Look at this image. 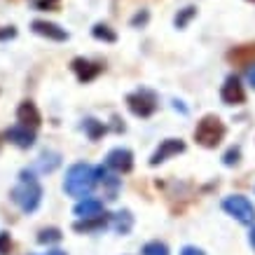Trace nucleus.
I'll list each match as a JSON object with an SVG mask.
<instances>
[{"label":"nucleus","mask_w":255,"mask_h":255,"mask_svg":"<svg viewBox=\"0 0 255 255\" xmlns=\"http://www.w3.org/2000/svg\"><path fill=\"white\" fill-rule=\"evenodd\" d=\"M31 31L42 35V38H49V40H56V42H63V40H68V33L63 31L61 26H56L52 21H33L31 23Z\"/></svg>","instance_id":"obj_10"},{"label":"nucleus","mask_w":255,"mask_h":255,"mask_svg":"<svg viewBox=\"0 0 255 255\" xmlns=\"http://www.w3.org/2000/svg\"><path fill=\"white\" fill-rule=\"evenodd\" d=\"M16 120H19L23 127H31V129L40 127V122H42L40 110L35 108V103H33V101H23L21 106L16 108Z\"/></svg>","instance_id":"obj_11"},{"label":"nucleus","mask_w":255,"mask_h":255,"mask_svg":"<svg viewBox=\"0 0 255 255\" xmlns=\"http://www.w3.org/2000/svg\"><path fill=\"white\" fill-rule=\"evenodd\" d=\"M96 183L106 190V199H117V190H120V178L110 176L108 166H99L96 169Z\"/></svg>","instance_id":"obj_13"},{"label":"nucleus","mask_w":255,"mask_h":255,"mask_svg":"<svg viewBox=\"0 0 255 255\" xmlns=\"http://www.w3.org/2000/svg\"><path fill=\"white\" fill-rule=\"evenodd\" d=\"M246 78H248V82H251V87H253V89H255V63H253V66H251V68L246 70Z\"/></svg>","instance_id":"obj_28"},{"label":"nucleus","mask_w":255,"mask_h":255,"mask_svg":"<svg viewBox=\"0 0 255 255\" xmlns=\"http://www.w3.org/2000/svg\"><path fill=\"white\" fill-rule=\"evenodd\" d=\"M73 70L78 73L80 82H92L101 73V66L99 63H92V61H85V59H75V61H73Z\"/></svg>","instance_id":"obj_14"},{"label":"nucleus","mask_w":255,"mask_h":255,"mask_svg":"<svg viewBox=\"0 0 255 255\" xmlns=\"http://www.w3.org/2000/svg\"><path fill=\"white\" fill-rule=\"evenodd\" d=\"M194 14H197V9H194V7H185L180 14H176V26H178V28H183V26H185V23L190 21Z\"/></svg>","instance_id":"obj_23"},{"label":"nucleus","mask_w":255,"mask_h":255,"mask_svg":"<svg viewBox=\"0 0 255 255\" xmlns=\"http://www.w3.org/2000/svg\"><path fill=\"white\" fill-rule=\"evenodd\" d=\"M239 157H241V150H239V147H232V150H227V152H225V157H223L225 166H234V164L239 162Z\"/></svg>","instance_id":"obj_24"},{"label":"nucleus","mask_w":255,"mask_h":255,"mask_svg":"<svg viewBox=\"0 0 255 255\" xmlns=\"http://www.w3.org/2000/svg\"><path fill=\"white\" fill-rule=\"evenodd\" d=\"M16 31H14V26H7L5 31H0V40H7V38H14Z\"/></svg>","instance_id":"obj_26"},{"label":"nucleus","mask_w":255,"mask_h":255,"mask_svg":"<svg viewBox=\"0 0 255 255\" xmlns=\"http://www.w3.org/2000/svg\"><path fill=\"white\" fill-rule=\"evenodd\" d=\"M40 199H42V187H40L38 178L31 171H21L19 183L12 187V201L23 213H33L40 206Z\"/></svg>","instance_id":"obj_1"},{"label":"nucleus","mask_w":255,"mask_h":255,"mask_svg":"<svg viewBox=\"0 0 255 255\" xmlns=\"http://www.w3.org/2000/svg\"><path fill=\"white\" fill-rule=\"evenodd\" d=\"M0 147H2V138H0Z\"/></svg>","instance_id":"obj_31"},{"label":"nucleus","mask_w":255,"mask_h":255,"mask_svg":"<svg viewBox=\"0 0 255 255\" xmlns=\"http://www.w3.org/2000/svg\"><path fill=\"white\" fill-rule=\"evenodd\" d=\"M248 239H251V246L255 248V227H253V230H251V237H248Z\"/></svg>","instance_id":"obj_29"},{"label":"nucleus","mask_w":255,"mask_h":255,"mask_svg":"<svg viewBox=\"0 0 255 255\" xmlns=\"http://www.w3.org/2000/svg\"><path fill=\"white\" fill-rule=\"evenodd\" d=\"M94 185H96V169H92L89 164H73L63 180V190L70 197H80V199H85L94 190Z\"/></svg>","instance_id":"obj_2"},{"label":"nucleus","mask_w":255,"mask_h":255,"mask_svg":"<svg viewBox=\"0 0 255 255\" xmlns=\"http://www.w3.org/2000/svg\"><path fill=\"white\" fill-rule=\"evenodd\" d=\"M143 255H169V248L162 241H150L143 246Z\"/></svg>","instance_id":"obj_22"},{"label":"nucleus","mask_w":255,"mask_h":255,"mask_svg":"<svg viewBox=\"0 0 255 255\" xmlns=\"http://www.w3.org/2000/svg\"><path fill=\"white\" fill-rule=\"evenodd\" d=\"M220 99H223L225 106H241L246 101V92H244L239 78L230 75V78L225 80L223 89H220Z\"/></svg>","instance_id":"obj_6"},{"label":"nucleus","mask_w":255,"mask_h":255,"mask_svg":"<svg viewBox=\"0 0 255 255\" xmlns=\"http://www.w3.org/2000/svg\"><path fill=\"white\" fill-rule=\"evenodd\" d=\"M113 227H115L120 234H127L133 227L131 213H129V211H120V213H115V216H113Z\"/></svg>","instance_id":"obj_17"},{"label":"nucleus","mask_w":255,"mask_h":255,"mask_svg":"<svg viewBox=\"0 0 255 255\" xmlns=\"http://www.w3.org/2000/svg\"><path fill=\"white\" fill-rule=\"evenodd\" d=\"M253 2H255V0H253Z\"/></svg>","instance_id":"obj_32"},{"label":"nucleus","mask_w":255,"mask_h":255,"mask_svg":"<svg viewBox=\"0 0 255 255\" xmlns=\"http://www.w3.org/2000/svg\"><path fill=\"white\" fill-rule=\"evenodd\" d=\"M61 241V232L56 227H47V230H40L38 234V244H56Z\"/></svg>","instance_id":"obj_20"},{"label":"nucleus","mask_w":255,"mask_h":255,"mask_svg":"<svg viewBox=\"0 0 255 255\" xmlns=\"http://www.w3.org/2000/svg\"><path fill=\"white\" fill-rule=\"evenodd\" d=\"M92 33L96 40H106V42H115L117 40L115 31H110V26H106V23H96L92 28Z\"/></svg>","instance_id":"obj_19"},{"label":"nucleus","mask_w":255,"mask_h":255,"mask_svg":"<svg viewBox=\"0 0 255 255\" xmlns=\"http://www.w3.org/2000/svg\"><path fill=\"white\" fill-rule=\"evenodd\" d=\"M5 136H7L9 143H14V145L21 147V150H28V147H33V143H35V131H33L31 127H23V124L9 127Z\"/></svg>","instance_id":"obj_9"},{"label":"nucleus","mask_w":255,"mask_h":255,"mask_svg":"<svg viewBox=\"0 0 255 255\" xmlns=\"http://www.w3.org/2000/svg\"><path fill=\"white\" fill-rule=\"evenodd\" d=\"M59 164H61L59 152H42L40 159H38V171H42V173H52Z\"/></svg>","instance_id":"obj_16"},{"label":"nucleus","mask_w":255,"mask_h":255,"mask_svg":"<svg viewBox=\"0 0 255 255\" xmlns=\"http://www.w3.org/2000/svg\"><path fill=\"white\" fill-rule=\"evenodd\" d=\"M183 150H185V143H183L180 138H166V140H162V143H159V147L155 150V155H152L150 164H152V166H157V164L166 162L169 157L180 155Z\"/></svg>","instance_id":"obj_8"},{"label":"nucleus","mask_w":255,"mask_h":255,"mask_svg":"<svg viewBox=\"0 0 255 255\" xmlns=\"http://www.w3.org/2000/svg\"><path fill=\"white\" fill-rule=\"evenodd\" d=\"M127 106L131 110L133 115L138 117H150L157 110V96L150 89H138L127 96Z\"/></svg>","instance_id":"obj_5"},{"label":"nucleus","mask_w":255,"mask_h":255,"mask_svg":"<svg viewBox=\"0 0 255 255\" xmlns=\"http://www.w3.org/2000/svg\"><path fill=\"white\" fill-rule=\"evenodd\" d=\"M12 251V239L7 232H0V255H7Z\"/></svg>","instance_id":"obj_25"},{"label":"nucleus","mask_w":255,"mask_h":255,"mask_svg":"<svg viewBox=\"0 0 255 255\" xmlns=\"http://www.w3.org/2000/svg\"><path fill=\"white\" fill-rule=\"evenodd\" d=\"M230 59L234 63H248V66H253V59H255V45H241L237 49L230 52Z\"/></svg>","instance_id":"obj_15"},{"label":"nucleus","mask_w":255,"mask_h":255,"mask_svg":"<svg viewBox=\"0 0 255 255\" xmlns=\"http://www.w3.org/2000/svg\"><path fill=\"white\" fill-rule=\"evenodd\" d=\"M225 138V124L216 115H206L194 129V140L204 147H216Z\"/></svg>","instance_id":"obj_3"},{"label":"nucleus","mask_w":255,"mask_h":255,"mask_svg":"<svg viewBox=\"0 0 255 255\" xmlns=\"http://www.w3.org/2000/svg\"><path fill=\"white\" fill-rule=\"evenodd\" d=\"M73 213H75L78 218H82V220H92V218L106 216V213H103V204H101L99 199H92V197H85V199L75 206Z\"/></svg>","instance_id":"obj_12"},{"label":"nucleus","mask_w":255,"mask_h":255,"mask_svg":"<svg viewBox=\"0 0 255 255\" xmlns=\"http://www.w3.org/2000/svg\"><path fill=\"white\" fill-rule=\"evenodd\" d=\"M108 218H92V220H85V223H75V232H92V230H99V227H106Z\"/></svg>","instance_id":"obj_18"},{"label":"nucleus","mask_w":255,"mask_h":255,"mask_svg":"<svg viewBox=\"0 0 255 255\" xmlns=\"http://www.w3.org/2000/svg\"><path fill=\"white\" fill-rule=\"evenodd\" d=\"M223 209L244 225H253V220H255V206L246 199V197H241V194L227 197V199L223 201Z\"/></svg>","instance_id":"obj_4"},{"label":"nucleus","mask_w":255,"mask_h":255,"mask_svg":"<svg viewBox=\"0 0 255 255\" xmlns=\"http://www.w3.org/2000/svg\"><path fill=\"white\" fill-rule=\"evenodd\" d=\"M106 166L117 173H129L133 169V155L127 150V147H115L110 150L108 157H106Z\"/></svg>","instance_id":"obj_7"},{"label":"nucleus","mask_w":255,"mask_h":255,"mask_svg":"<svg viewBox=\"0 0 255 255\" xmlns=\"http://www.w3.org/2000/svg\"><path fill=\"white\" fill-rule=\"evenodd\" d=\"M45 255H66L63 251H49V253H45Z\"/></svg>","instance_id":"obj_30"},{"label":"nucleus","mask_w":255,"mask_h":255,"mask_svg":"<svg viewBox=\"0 0 255 255\" xmlns=\"http://www.w3.org/2000/svg\"><path fill=\"white\" fill-rule=\"evenodd\" d=\"M180 255H204V251H199V248H194V246H185Z\"/></svg>","instance_id":"obj_27"},{"label":"nucleus","mask_w":255,"mask_h":255,"mask_svg":"<svg viewBox=\"0 0 255 255\" xmlns=\"http://www.w3.org/2000/svg\"><path fill=\"white\" fill-rule=\"evenodd\" d=\"M85 129H87V133H89V138L92 140H96L99 136L106 133V127H103L101 122H96V120H85Z\"/></svg>","instance_id":"obj_21"}]
</instances>
